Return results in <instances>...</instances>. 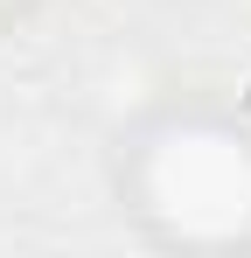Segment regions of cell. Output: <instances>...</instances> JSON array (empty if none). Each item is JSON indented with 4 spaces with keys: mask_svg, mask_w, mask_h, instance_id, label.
Masks as SVG:
<instances>
[{
    "mask_svg": "<svg viewBox=\"0 0 251 258\" xmlns=\"http://www.w3.org/2000/svg\"><path fill=\"white\" fill-rule=\"evenodd\" d=\"M154 203L174 230L189 237H230L251 223V154L230 133H167L161 154H154Z\"/></svg>",
    "mask_w": 251,
    "mask_h": 258,
    "instance_id": "1",
    "label": "cell"
}]
</instances>
